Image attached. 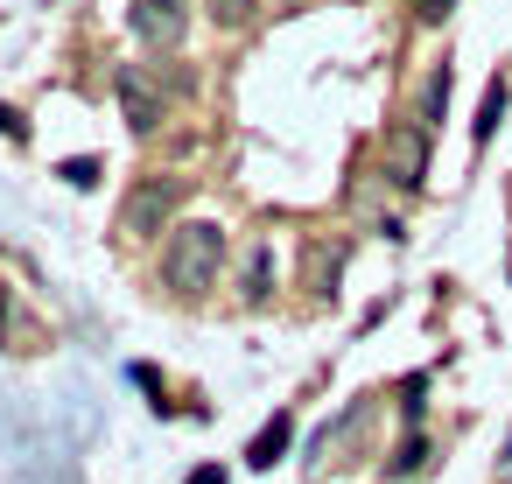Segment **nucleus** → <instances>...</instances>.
<instances>
[{"mask_svg":"<svg viewBox=\"0 0 512 484\" xmlns=\"http://www.w3.org/2000/svg\"><path fill=\"white\" fill-rule=\"evenodd\" d=\"M218 260H225V225H218V218H190V225H176L169 246H162V281H169L176 295H204V288L218 281Z\"/></svg>","mask_w":512,"mask_h":484,"instance_id":"1","label":"nucleus"},{"mask_svg":"<svg viewBox=\"0 0 512 484\" xmlns=\"http://www.w3.org/2000/svg\"><path fill=\"white\" fill-rule=\"evenodd\" d=\"M386 176H393L400 190H421V183H428V120L386 127Z\"/></svg>","mask_w":512,"mask_h":484,"instance_id":"2","label":"nucleus"},{"mask_svg":"<svg viewBox=\"0 0 512 484\" xmlns=\"http://www.w3.org/2000/svg\"><path fill=\"white\" fill-rule=\"evenodd\" d=\"M134 29H141V43L176 50L183 29H190V15H183V0H134Z\"/></svg>","mask_w":512,"mask_h":484,"instance_id":"3","label":"nucleus"},{"mask_svg":"<svg viewBox=\"0 0 512 484\" xmlns=\"http://www.w3.org/2000/svg\"><path fill=\"white\" fill-rule=\"evenodd\" d=\"M113 85H120V106H127V127H134V134H148V127L162 120V106H155V92H148V78H141V71L127 64V71H120Z\"/></svg>","mask_w":512,"mask_h":484,"instance_id":"4","label":"nucleus"},{"mask_svg":"<svg viewBox=\"0 0 512 484\" xmlns=\"http://www.w3.org/2000/svg\"><path fill=\"white\" fill-rule=\"evenodd\" d=\"M169 204H176V183H141L127 204V232H155V218H169Z\"/></svg>","mask_w":512,"mask_h":484,"instance_id":"5","label":"nucleus"},{"mask_svg":"<svg viewBox=\"0 0 512 484\" xmlns=\"http://www.w3.org/2000/svg\"><path fill=\"white\" fill-rule=\"evenodd\" d=\"M288 442H295V421L288 414H274L260 435H253V449H246V463L253 470H274V456H288Z\"/></svg>","mask_w":512,"mask_h":484,"instance_id":"6","label":"nucleus"},{"mask_svg":"<svg viewBox=\"0 0 512 484\" xmlns=\"http://www.w3.org/2000/svg\"><path fill=\"white\" fill-rule=\"evenodd\" d=\"M498 120H505V78H491V85H484V106H477L470 134H477V141H491V134H498Z\"/></svg>","mask_w":512,"mask_h":484,"instance_id":"7","label":"nucleus"},{"mask_svg":"<svg viewBox=\"0 0 512 484\" xmlns=\"http://www.w3.org/2000/svg\"><path fill=\"white\" fill-rule=\"evenodd\" d=\"M267 281H274V246H253V253H246V274H239L246 302H260V295H267Z\"/></svg>","mask_w":512,"mask_h":484,"instance_id":"8","label":"nucleus"},{"mask_svg":"<svg viewBox=\"0 0 512 484\" xmlns=\"http://www.w3.org/2000/svg\"><path fill=\"white\" fill-rule=\"evenodd\" d=\"M421 463H428V442H421V435H407V442H400V449L386 456V470H393V477H414Z\"/></svg>","mask_w":512,"mask_h":484,"instance_id":"9","label":"nucleus"},{"mask_svg":"<svg viewBox=\"0 0 512 484\" xmlns=\"http://www.w3.org/2000/svg\"><path fill=\"white\" fill-rule=\"evenodd\" d=\"M449 106V71H428V85H421V120H435Z\"/></svg>","mask_w":512,"mask_h":484,"instance_id":"10","label":"nucleus"},{"mask_svg":"<svg viewBox=\"0 0 512 484\" xmlns=\"http://www.w3.org/2000/svg\"><path fill=\"white\" fill-rule=\"evenodd\" d=\"M57 176H64L71 190H92V183H99V162H92V155H78V162H64Z\"/></svg>","mask_w":512,"mask_h":484,"instance_id":"11","label":"nucleus"},{"mask_svg":"<svg viewBox=\"0 0 512 484\" xmlns=\"http://www.w3.org/2000/svg\"><path fill=\"white\" fill-rule=\"evenodd\" d=\"M211 15H218L225 29H246V22H253V0H211Z\"/></svg>","mask_w":512,"mask_h":484,"instance_id":"12","label":"nucleus"},{"mask_svg":"<svg viewBox=\"0 0 512 484\" xmlns=\"http://www.w3.org/2000/svg\"><path fill=\"white\" fill-rule=\"evenodd\" d=\"M0 134H8V141H29V120H22L15 106H0Z\"/></svg>","mask_w":512,"mask_h":484,"instance_id":"13","label":"nucleus"},{"mask_svg":"<svg viewBox=\"0 0 512 484\" xmlns=\"http://www.w3.org/2000/svg\"><path fill=\"white\" fill-rule=\"evenodd\" d=\"M190 484H225V470H218V463H204V470H190Z\"/></svg>","mask_w":512,"mask_h":484,"instance_id":"14","label":"nucleus"},{"mask_svg":"<svg viewBox=\"0 0 512 484\" xmlns=\"http://www.w3.org/2000/svg\"><path fill=\"white\" fill-rule=\"evenodd\" d=\"M505 463H512V442H505Z\"/></svg>","mask_w":512,"mask_h":484,"instance_id":"15","label":"nucleus"}]
</instances>
